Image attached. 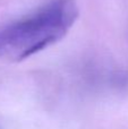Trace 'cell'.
<instances>
[{"label": "cell", "instance_id": "cell-1", "mask_svg": "<svg viewBox=\"0 0 128 129\" xmlns=\"http://www.w3.org/2000/svg\"><path fill=\"white\" fill-rule=\"evenodd\" d=\"M76 0H50L29 15L0 27V60L22 61L56 44L78 17Z\"/></svg>", "mask_w": 128, "mask_h": 129}]
</instances>
